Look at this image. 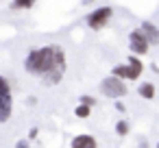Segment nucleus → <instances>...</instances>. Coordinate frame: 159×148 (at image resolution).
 <instances>
[{
	"instance_id": "f257e3e1",
	"label": "nucleus",
	"mask_w": 159,
	"mask_h": 148,
	"mask_svg": "<svg viewBox=\"0 0 159 148\" xmlns=\"http://www.w3.org/2000/svg\"><path fill=\"white\" fill-rule=\"evenodd\" d=\"M24 68L29 74L44 76L46 85H57L66 72V55L59 46H44L29 52Z\"/></svg>"
},
{
	"instance_id": "f03ea898",
	"label": "nucleus",
	"mask_w": 159,
	"mask_h": 148,
	"mask_svg": "<svg viewBox=\"0 0 159 148\" xmlns=\"http://www.w3.org/2000/svg\"><path fill=\"white\" fill-rule=\"evenodd\" d=\"M142 72H144L142 61H139L135 55H131L126 65H116V68L111 70V76H116V78H129V81H137V78L142 76Z\"/></svg>"
},
{
	"instance_id": "7ed1b4c3",
	"label": "nucleus",
	"mask_w": 159,
	"mask_h": 148,
	"mask_svg": "<svg viewBox=\"0 0 159 148\" xmlns=\"http://www.w3.org/2000/svg\"><path fill=\"white\" fill-rule=\"evenodd\" d=\"M13 111V98H11V85L5 76H0V122H7Z\"/></svg>"
},
{
	"instance_id": "20e7f679",
	"label": "nucleus",
	"mask_w": 159,
	"mask_h": 148,
	"mask_svg": "<svg viewBox=\"0 0 159 148\" xmlns=\"http://www.w3.org/2000/svg\"><path fill=\"white\" fill-rule=\"evenodd\" d=\"M100 92H102L107 98H122L129 89H126V85L122 83V78L107 76V78H102V83H100Z\"/></svg>"
},
{
	"instance_id": "39448f33",
	"label": "nucleus",
	"mask_w": 159,
	"mask_h": 148,
	"mask_svg": "<svg viewBox=\"0 0 159 148\" xmlns=\"http://www.w3.org/2000/svg\"><path fill=\"white\" fill-rule=\"evenodd\" d=\"M111 16H113V9L111 7H100V9H96V11H92L87 16V26L94 29V31H100L111 20Z\"/></svg>"
},
{
	"instance_id": "423d86ee",
	"label": "nucleus",
	"mask_w": 159,
	"mask_h": 148,
	"mask_svg": "<svg viewBox=\"0 0 159 148\" xmlns=\"http://www.w3.org/2000/svg\"><path fill=\"white\" fill-rule=\"evenodd\" d=\"M129 44H131V50L135 52V57L137 55H146L148 52V39H146V35L142 33V29H135V31H131L129 33Z\"/></svg>"
},
{
	"instance_id": "0eeeda50",
	"label": "nucleus",
	"mask_w": 159,
	"mask_h": 148,
	"mask_svg": "<svg viewBox=\"0 0 159 148\" xmlns=\"http://www.w3.org/2000/svg\"><path fill=\"white\" fill-rule=\"evenodd\" d=\"M142 33L146 35L148 44H159V29H157L152 22H144V24H142Z\"/></svg>"
},
{
	"instance_id": "6e6552de",
	"label": "nucleus",
	"mask_w": 159,
	"mask_h": 148,
	"mask_svg": "<svg viewBox=\"0 0 159 148\" xmlns=\"http://www.w3.org/2000/svg\"><path fill=\"white\" fill-rule=\"evenodd\" d=\"M72 148H98V144L92 135H76L72 139Z\"/></svg>"
},
{
	"instance_id": "1a4fd4ad",
	"label": "nucleus",
	"mask_w": 159,
	"mask_h": 148,
	"mask_svg": "<svg viewBox=\"0 0 159 148\" xmlns=\"http://www.w3.org/2000/svg\"><path fill=\"white\" fill-rule=\"evenodd\" d=\"M137 92H139V96H142V98H146V100L155 98V85H152V83H142Z\"/></svg>"
},
{
	"instance_id": "9d476101",
	"label": "nucleus",
	"mask_w": 159,
	"mask_h": 148,
	"mask_svg": "<svg viewBox=\"0 0 159 148\" xmlns=\"http://www.w3.org/2000/svg\"><path fill=\"white\" fill-rule=\"evenodd\" d=\"M89 111H92L89 107H85V105H79V107L74 109V115H76V118H81V120H85V118H89Z\"/></svg>"
},
{
	"instance_id": "9b49d317",
	"label": "nucleus",
	"mask_w": 159,
	"mask_h": 148,
	"mask_svg": "<svg viewBox=\"0 0 159 148\" xmlns=\"http://www.w3.org/2000/svg\"><path fill=\"white\" fill-rule=\"evenodd\" d=\"M33 7V0H16L11 2V9H31Z\"/></svg>"
},
{
	"instance_id": "f8f14e48",
	"label": "nucleus",
	"mask_w": 159,
	"mask_h": 148,
	"mask_svg": "<svg viewBox=\"0 0 159 148\" xmlns=\"http://www.w3.org/2000/svg\"><path fill=\"white\" fill-rule=\"evenodd\" d=\"M116 133H118V135H126V133H129V122H126V120H120V122L116 124Z\"/></svg>"
},
{
	"instance_id": "ddd939ff",
	"label": "nucleus",
	"mask_w": 159,
	"mask_h": 148,
	"mask_svg": "<svg viewBox=\"0 0 159 148\" xmlns=\"http://www.w3.org/2000/svg\"><path fill=\"white\" fill-rule=\"evenodd\" d=\"M81 105H85V107L92 109V107L96 105V98H94V96H81Z\"/></svg>"
},
{
	"instance_id": "4468645a",
	"label": "nucleus",
	"mask_w": 159,
	"mask_h": 148,
	"mask_svg": "<svg viewBox=\"0 0 159 148\" xmlns=\"http://www.w3.org/2000/svg\"><path fill=\"white\" fill-rule=\"evenodd\" d=\"M16 148H31V146H29V141H26V139H20V141L16 144Z\"/></svg>"
},
{
	"instance_id": "2eb2a0df",
	"label": "nucleus",
	"mask_w": 159,
	"mask_h": 148,
	"mask_svg": "<svg viewBox=\"0 0 159 148\" xmlns=\"http://www.w3.org/2000/svg\"><path fill=\"white\" fill-rule=\"evenodd\" d=\"M37 133H39L37 128H31V131H29V139H35V137H37Z\"/></svg>"
},
{
	"instance_id": "dca6fc26",
	"label": "nucleus",
	"mask_w": 159,
	"mask_h": 148,
	"mask_svg": "<svg viewBox=\"0 0 159 148\" xmlns=\"http://www.w3.org/2000/svg\"><path fill=\"white\" fill-rule=\"evenodd\" d=\"M157 148H159V144H157Z\"/></svg>"
}]
</instances>
